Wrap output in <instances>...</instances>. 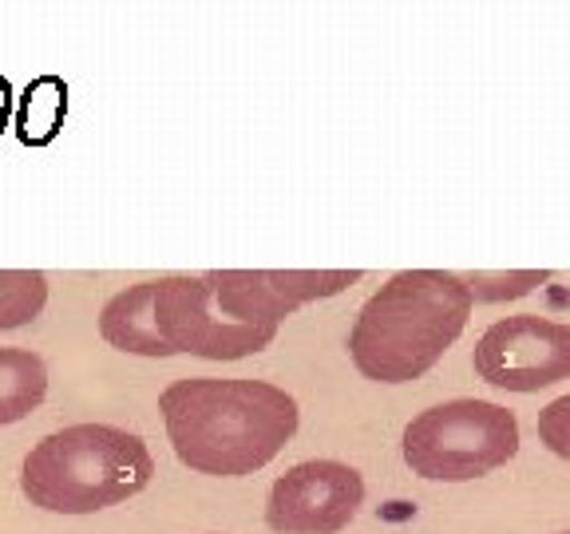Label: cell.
Returning a JSON list of instances; mask_svg holds the SVG:
<instances>
[{
  "mask_svg": "<svg viewBox=\"0 0 570 534\" xmlns=\"http://www.w3.org/2000/svg\"><path fill=\"white\" fill-rule=\"evenodd\" d=\"M539 439L547 444V452L570 459V396H559L539 412Z\"/></svg>",
  "mask_w": 570,
  "mask_h": 534,
  "instance_id": "obj_12",
  "label": "cell"
},
{
  "mask_svg": "<svg viewBox=\"0 0 570 534\" xmlns=\"http://www.w3.org/2000/svg\"><path fill=\"white\" fill-rule=\"evenodd\" d=\"M472 301H511V297L534 294L543 281H551V269H515V274H460Z\"/></svg>",
  "mask_w": 570,
  "mask_h": 534,
  "instance_id": "obj_11",
  "label": "cell"
},
{
  "mask_svg": "<svg viewBox=\"0 0 570 534\" xmlns=\"http://www.w3.org/2000/svg\"><path fill=\"white\" fill-rule=\"evenodd\" d=\"M365 503V479L348 463H297L269 487L266 523L277 534H337Z\"/></svg>",
  "mask_w": 570,
  "mask_h": 534,
  "instance_id": "obj_7",
  "label": "cell"
},
{
  "mask_svg": "<svg viewBox=\"0 0 570 534\" xmlns=\"http://www.w3.org/2000/svg\"><path fill=\"white\" fill-rule=\"evenodd\" d=\"M48 396V368L32 348H0V427L36 412Z\"/></svg>",
  "mask_w": 570,
  "mask_h": 534,
  "instance_id": "obj_9",
  "label": "cell"
},
{
  "mask_svg": "<svg viewBox=\"0 0 570 534\" xmlns=\"http://www.w3.org/2000/svg\"><path fill=\"white\" fill-rule=\"evenodd\" d=\"M361 269H210L139 281L99 313L107 345L135 356L242 360L274 345L282 320L317 297H337Z\"/></svg>",
  "mask_w": 570,
  "mask_h": 534,
  "instance_id": "obj_1",
  "label": "cell"
},
{
  "mask_svg": "<svg viewBox=\"0 0 570 534\" xmlns=\"http://www.w3.org/2000/svg\"><path fill=\"white\" fill-rule=\"evenodd\" d=\"M63 116H68V83L60 76H36L17 96L12 123L24 147H48L63 131Z\"/></svg>",
  "mask_w": 570,
  "mask_h": 534,
  "instance_id": "obj_8",
  "label": "cell"
},
{
  "mask_svg": "<svg viewBox=\"0 0 570 534\" xmlns=\"http://www.w3.org/2000/svg\"><path fill=\"white\" fill-rule=\"evenodd\" d=\"M404 463L436 483H468L491 475L519 455V419L491 400H448L420 412L404 427Z\"/></svg>",
  "mask_w": 570,
  "mask_h": 534,
  "instance_id": "obj_5",
  "label": "cell"
},
{
  "mask_svg": "<svg viewBox=\"0 0 570 534\" xmlns=\"http://www.w3.org/2000/svg\"><path fill=\"white\" fill-rule=\"evenodd\" d=\"M472 294L448 269H404L361 305L348 333L356 373L376 384L420 380L460 340Z\"/></svg>",
  "mask_w": 570,
  "mask_h": 534,
  "instance_id": "obj_3",
  "label": "cell"
},
{
  "mask_svg": "<svg viewBox=\"0 0 570 534\" xmlns=\"http://www.w3.org/2000/svg\"><path fill=\"white\" fill-rule=\"evenodd\" d=\"M48 305V277L40 269H0V329L32 325Z\"/></svg>",
  "mask_w": 570,
  "mask_h": 534,
  "instance_id": "obj_10",
  "label": "cell"
},
{
  "mask_svg": "<svg viewBox=\"0 0 570 534\" xmlns=\"http://www.w3.org/2000/svg\"><path fill=\"white\" fill-rule=\"evenodd\" d=\"M562 534H570V531H562Z\"/></svg>",
  "mask_w": 570,
  "mask_h": 534,
  "instance_id": "obj_14",
  "label": "cell"
},
{
  "mask_svg": "<svg viewBox=\"0 0 570 534\" xmlns=\"http://www.w3.org/2000/svg\"><path fill=\"white\" fill-rule=\"evenodd\" d=\"M155 475L142 436L111 424H71L24 455L20 491L32 507L91 515L139 495Z\"/></svg>",
  "mask_w": 570,
  "mask_h": 534,
  "instance_id": "obj_4",
  "label": "cell"
},
{
  "mask_svg": "<svg viewBox=\"0 0 570 534\" xmlns=\"http://www.w3.org/2000/svg\"><path fill=\"white\" fill-rule=\"evenodd\" d=\"M472 368L483 384L508 392H539L570 376V325L539 313L495 320L475 340Z\"/></svg>",
  "mask_w": 570,
  "mask_h": 534,
  "instance_id": "obj_6",
  "label": "cell"
},
{
  "mask_svg": "<svg viewBox=\"0 0 570 534\" xmlns=\"http://www.w3.org/2000/svg\"><path fill=\"white\" fill-rule=\"evenodd\" d=\"M159 412L178 463L223 479L262 472L302 424L297 400L285 388L218 376L175 380L159 396Z\"/></svg>",
  "mask_w": 570,
  "mask_h": 534,
  "instance_id": "obj_2",
  "label": "cell"
},
{
  "mask_svg": "<svg viewBox=\"0 0 570 534\" xmlns=\"http://www.w3.org/2000/svg\"><path fill=\"white\" fill-rule=\"evenodd\" d=\"M12 111H17V91H12V83L4 80V76H0V135L9 131Z\"/></svg>",
  "mask_w": 570,
  "mask_h": 534,
  "instance_id": "obj_13",
  "label": "cell"
}]
</instances>
